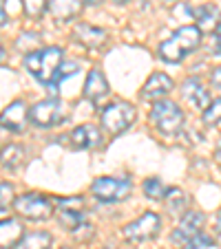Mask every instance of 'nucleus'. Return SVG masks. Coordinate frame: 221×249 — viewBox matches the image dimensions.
<instances>
[{
	"label": "nucleus",
	"mask_w": 221,
	"mask_h": 249,
	"mask_svg": "<svg viewBox=\"0 0 221 249\" xmlns=\"http://www.w3.org/2000/svg\"><path fill=\"white\" fill-rule=\"evenodd\" d=\"M199 44H201V31H199V27L186 24V27H179L168 40H164L160 44V49H157V53H160V57L164 62L177 64L188 53H193Z\"/></svg>",
	"instance_id": "1"
},
{
	"label": "nucleus",
	"mask_w": 221,
	"mask_h": 249,
	"mask_svg": "<svg viewBox=\"0 0 221 249\" xmlns=\"http://www.w3.org/2000/svg\"><path fill=\"white\" fill-rule=\"evenodd\" d=\"M62 62H64L62 49L60 47H47V49H40V51H31L27 55V60H24V64H27L29 73H31L36 80L49 86L53 82V77H56V73H58Z\"/></svg>",
	"instance_id": "2"
},
{
	"label": "nucleus",
	"mask_w": 221,
	"mask_h": 249,
	"mask_svg": "<svg viewBox=\"0 0 221 249\" xmlns=\"http://www.w3.org/2000/svg\"><path fill=\"white\" fill-rule=\"evenodd\" d=\"M151 122H153V126L160 132H164V135H175V132H179L183 126V113L175 102L160 99V102L153 104Z\"/></svg>",
	"instance_id": "3"
},
{
	"label": "nucleus",
	"mask_w": 221,
	"mask_h": 249,
	"mask_svg": "<svg viewBox=\"0 0 221 249\" xmlns=\"http://www.w3.org/2000/svg\"><path fill=\"white\" fill-rule=\"evenodd\" d=\"M135 108H133V104L128 102H115L111 106L102 110V126L108 135H122L124 130L131 128V124L135 122Z\"/></svg>",
	"instance_id": "4"
},
{
	"label": "nucleus",
	"mask_w": 221,
	"mask_h": 249,
	"mask_svg": "<svg viewBox=\"0 0 221 249\" xmlns=\"http://www.w3.org/2000/svg\"><path fill=\"white\" fill-rule=\"evenodd\" d=\"M133 183L128 177H100L93 181L91 192L104 203H118L131 194Z\"/></svg>",
	"instance_id": "5"
},
{
	"label": "nucleus",
	"mask_w": 221,
	"mask_h": 249,
	"mask_svg": "<svg viewBox=\"0 0 221 249\" xmlns=\"http://www.w3.org/2000/svg\"><path fill=\"white\" fill-rule=\"evenodd\" d=\"M29 119L38 128H53L66 119V106L58 97H49L29 108Z\"/></svg>",
	"instance_id": "6"
},
{
	"label": "nucleus",
	"mask_w": 221,
	"mask_h": 249,
	"mask_svg": "<svg viewBox=\"0 0 221 249\" xmlns=\"http://www.w3.org/2000/svg\"><path fill=\"white\" fill-rule=\"evenodd\" d=\"M14 207L22 218H29V221H47L53 214V203L49 201L42 194H22L14 201Z\"/></svg>",
	"instance_id": "7"
},
{
	"label": "nucleus",
	"mask_w": 221,
	"mask_h": 249,
	"mask_svg": "<svg viewBox=\"0 0 221 249\" xmlns=\"http://www.w3.org/2000/svg\"><path fill=\"white\" fill-rule=\"evenodd\" d=\"M161 230V218L155 212H146L140 218H135L133 223H128L124 227V238L128 243H146V240L155 238Z\"/></svg>",
	"instance_id": "8"
},
{
	"label": "nucleus",
	"mask_w": 221,
	"mask_h": 249,
	"mask_svg": "<svg viewBox=\"0 0 221 249\" xmlns=\"http://www.w3.org/2000/svg\"><path fill=\"white\" fill-rule=\"evenodd\" d=\"M58 205V221L62 223V227L66 230H78L84 223V198L76 196V198H56Z\"/></svg>",
	"instance_id": "9"
},
{
	"label": "nucleus",
	"mask_w": 221,
	"mask_h": 249,
	"mask_svg": "<svg viewBox=\"0 0 221 249\" xmlns=\"http://www.w3.org/2000/svg\"><path fill=\"white\" fill-rule=\"evenodd\" d=\"M203 223H206V216H203L201 212L193 210V212H186V214H181V221H179V225L175 227L173 231V243L177 245H186L190 238H195V236L201 231Z\"/></svg>",
	"instance_id": "10"
},
{
	"label": "nucleus",
	"mask_w": 221,
	"mask_h": 249,
	"mask_svg": "<svg viewBox=\"0 0 221 249\" xmlns=\"http://www.w3.org/2000/svg\"><path fill=\"white\" fill-rule=\"evenodd\" d=\"M173 86H175V82L170 80V75L157 71V73H153V75L146 80L140 97L144 99V102H160V99H164L166 95L173 90Z\"/></svg>",
	"instance_id": "11"
},
{
	"label": "nucleus",
	"mask_w": 221,
	"mask_h": 249,
	"mask_svg": "<svg viewBox=\"0 0 221 249\" xmlns=\"http://www.w3.org/2000/svg\"><path fill=\"white\" fill-rule=\"evenodd\" d=\"M69 141L78 150H95L102 148V130L93 124H82L69 135Z\"/></svg>",
	"instance_id": "12"
},
{
	"label": "nucleus",
	"mask_w": 221,
	"mask_h": 249,
	"mask_svg": "<svg viewBox=\"0 0 221 249\" xmlns=\"http://www.w3.org/2000/svg\"><path fill=\"white\" fill-rule=\"evenodd\" d=\"M27 119H29L27 106H24L22 102H14L0 115V128H5V130H9V132H22Z\"/></svg>",
	"instance_id": "13"
},
{
	"label": "nucleus",
	"mask_w": 221,
	"mask_h": 249,
	"mask_svg": "<svg viewBox=\"0 0 221 249\" xmlns=\"http://www.w3.org/2000/svg\"><path fill=\"white\" fill-rule=\"evenodd\" d=\"M181 95L183 99L190 104V106H195V108H206L208 104H210V93H208V89L201 84V80L199 77H188V80L181 84Z\"/></svg>",
	"instance_id": "14"
},
{
	"label": "nucleus",
	"mask_w": 221,
	"mask_h": 249,
	"mask_svg": "<svg viewBox=\"0 0 221 249\" xmlns=\"http://www.w3.org/2000/svg\"><path fill=\"white\" fill-rule=\"evenodd\" d=\"M108 93H111V86H108L104 73L100 69H93L89 73V77H86V82H84V95L91 99V102L98 104V102H102Z\"/></svg>",
	"instance_id": "15"
},
{
	"label": "nucleus",
	"mask_w": 221,
	"mask_h": 249,
	"mask_svg": "<svg viewBox=\"0 0 221 249\" xmlns=\"http://www.w3.org/2000/svg\"><path fill=\"white\" fill-rule=\"evenodd\" d=\"M73 36H76L78 42H82L89 49L102 47V44H106V40H108L104 29H98V27H93V24H84V22L78 24V27L73 29Z\"/></svg>",
	"instance_id": "16"
},
{
	"label": "nucleus",
	"mask_w": 221,
	"mask_h": 249,
	"mask_svg": "<svg viewBox=\"0 0 221 249\" xmlns=\"http://www.w3.org/2000/svg\"><path fill=\"white\" fill-rule=\"evenodd\" d=\"M82 7H84V0H49V11L60 22H66V20H73L76 16H80Z\"/></svg>",
	"instance_id": "17"
},
{
	"label": "nucleus",
	"mask_w": 221,
	"mask_h": 249,
	"mask_svg": "<svg viewBox=\"0 0 221 249\" xmlns=\"http://www.w3.org/2000/svg\"><path fill=\"white\" fill-rule=\"evenodd\" d=\"M24 236V230L18 221L7 218L0 221V249H16Z\"/></svg>",
	"instance_id": "18"
},
{
	"label": "nucleus",
	"mask_w": 221,
	"mask_h": 249,
	"mask_svg": "<svg viewBox=\"0 0 221 249\" xmlns=\"http://www.w3.org/2000/svg\"><path fill=\"white\" fill-rule=\"evenodd\" d=\"M193 16L197 18V27L199 31H212L219 27L221 20V11L215 5H201L197 9H193Z\"/></svg>",
	"instance_id": "19"
},
{
	"label": "nucleus",
	"mask_w": 221,
	"mask_h": 249,
	"mask_svg": "<svg viewBox=\"0 0 221 249\" xmlns=\"http://www.w3.org/2000/svg\"><path fill=\"white\" fill-rule=\"evenodd\" d=\"M22 161H24V148L20 143H9V146L0 150V163L9 172H16V170L22 168Z\"/></svg>",
	"instance_id": "20"
},
{
	"label": "nucleus",
	"mask_w": 221,
	"mask_h": 249,
	"mask_svg": "<svg viewBox=\"0 0 221 249\" xmlns=\"http://www.w3.org/2000/svg\"><path fill=\"white\" fill-rule=\"evenodd\" d=\"M51 234L49 231H29L22 236L18 247L20 249H51Z\"/></svg>",
	"instance_id": "21"
},
{
	"label": "nucleus",
	"mask_w": 221,
	"mask_h": 249,
	"mask_svg": "<svg viewBox=\"0 0 221 249\" xmlns=\"http://www.w3.org/2000/svg\"><path fill=\"white\" fill-rule=\"evenodd\" d=\"M166 190H168V188H166V185L161 183L160 179H148L144 183V194L148 198H153V201H160V198H164L166 196Z\"/></svg>",
	"instance_id": "22"
},
{
	"label": "nucleus",
	"mask_w": 221,
	"mask_h": 249,
	"mask_svg": "<svg viewBox=\"0 0 221 249\" xmlns=\"http://www.w3.org/2000/svg\"><path fill=\"white\" fill-rule=\"evenodd\" d=\"M221 122V97L219 99H212L203 108V124H219Z\"/></svg>",
	"instance_id": "23"
},
{
	"label": "nucleus",
	"mask_w": 221,
	"mask_h": 249,
	"mask_svg": "<svg viewBox=\"0 0 221 249\" xmlns=\"http://www.w3.org/2000/svg\"><path fill=\"white\" fill-rule=\"evenodd\" d=\"M29 18H40L47 9V0H20Z\"/></svg>",
	"instance_id": "24"
},
{
	"label": "nucleus",
	"mask_w": 221,
	"mask_h": 249,
	"mask_svg": "<svg viewBox=\"0 0 221 249\" xmlns=\"http://www.w3.org/2000/svg\"><path fill=\"white\" fill-rule=\"evenodd\" d=\"M166 201H168V210L170 212H175V214H177L179 210H181L183 207V203H186V198H183V192L181 190H166Z\"/></svg>",
	"instance_id": "25"
},
{
	"label": "nucleus",
	"mask_w": 221,
	"mask_h": 249,
	"mask_svg": "<svg viewBox=\"0 0 221 249\" xmlns=\"http://www.w3.org/2000/svg\"><path fill=\"white\" fill-rule=\"evenodd\" d=\"M210 245H212L210 236H206L203 231H199L195 238H190L188 243H186V247H183V249H206V247H210Z\"/></svg>",
	"instance_id": "26"
},
{
	"label": "nucleus",
	"mask_w": 221,
	"mask_h": 249,
	"mask_svg": "<svg viewBox=\"0 0 221 249\" xmlns=\"http://www.w3.org/2000/svg\"><path fill=\"white\" fill-rule=\"evenodd\" d=\"M11 196H14V185L11 183H0V212L11 203Z\"/></svg>",
	"instance_id": "27"
},
{
	"label": "nucleus",
	"mask_w": 221,
	"mask_h": 249,
	"mask_svg": "<svg viewBox=\"0 0 221 249\" xmlns=\"http://www.w3.org/2000/svg\"><path fill=\"white\" fill-rule=\"evenodd\" d=\"M210 53L221 55V24L215 29V33H212V38H210Z\"/></svg>",
	"instance_id": "28"
},
{
	"label": "nucleus",
	"mask_w": 221,
	"mask_h": 249,
	"mask_svg": "<svg viewBox=\"0 0 221 249\" xmlns=\"http://www.w3.org/2000/svg\"><path fill=\"white\" fill-rule=\"evenodd\" d=\"M210 84L215 86L217 90H221V66H217V69L210 71Z\"/></svg>",
	"instance_id": "29"
},
{
	"label": "nucleus",
	"mask_w": 221,
	"mask_h": 249,
	"mask_svg": "<svg viewBox=\"0 0 221 249\" xmlns=\"http://www.w3.org/2000/svg\"><path fill=\"white\" fill-rule=\"evenodd\" d=\"M215 159H217V163L221 165V143L217 146V152H215Z\"/></svg>",
	"instance_id": "30"
},
{
	"label": "nucleus",
	"mask_w": 221,
	"mask_h": 249,
	"mask_svg": "<svg viewBox=\"0 0 221 249\" xmlns=\"http://www.w3.org/2000/svg\"><path fill=\"white\" fill-rule=\"evenodd\" d=\"M5 20H7V14H5V9L0 7V24H5Z\"/></svg>",
	"instance_id": "31"
},
{
	"label": "nucleus",
	"mask_w": 221,
	"mask_h": 249,
	"mask_svg": "<svg viewBox=\"0 0 221 249\" xmlns=\"http://www.w3.org/2000/svg\"><path fill=\"white\" fill-rule=\"evenodd\" d=\"M5 60V47H2V44H0V62Z\"/></svg>",
	"instance_id": "32"
},
{
	"label": "nucleus",
	"mask_w": 221,
	"mask_h": 249,
	"mask_svg": "<svg viewBox=\"0 0 221 249\" xmlns=\"http://www.w3.org/2000/svg\"><path fill=\"white\" fill-rule=\"evenodd\" d=\"M84 2H89V5H100L102 0H84Z\"/></svg>",
	"instance_id": "33"
},
{
	"label": "nucleus",
	"mask_w": 221,
	"mask_h": 249,
	"mask_svg": "<svg viewBox=\"0 0 221 249\" xmlns=\"http://www.w3.org/2000/svg\"><path fill=\"white\" fill-rule=\"evenodd\" d=\"M217 231H219V236H221V216H219V221H217Z\"/></svg>",
	"instance_id": "34"
},
{
	"label": "nucleus",
	"mask_w": 221,
	"mask_h": 249,
	"mask_svg": "<svg viewBox=\"0 0 221 249\" xmlns=\"http://www.w3.org/2000/svg\"><path fill=\"white\" fill-rule=\"evenodd\" d=\"M118 2H124V0H118Z\"/></svg>",
	"instance_id": "35"
}]
</instances>
